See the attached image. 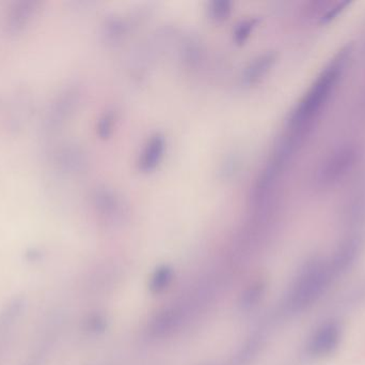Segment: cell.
I'll return each instance as SVG.
<instances>
[{"label":"cell","instance_id":"cell-1","mask_svg":"<svg viewBox=\"0 0 365 365\" xmlns=\"http://www.w3.org/2000/svg\"><path fill=\"white\" fill-rule=\"evenodd\" d=\"M351 49L349 46L341 49L334 59L325 66L317 81L311 86L304 98L300 102L299 106L296 109L293 116V126L295 129V135L302 136L307 132L314 118L317 117L324 105L327 103L328 99L331 96L334 87L338 84L339 79L342 75L349 60ZM295 136V137H296Z\"/></svg>","mask_w":365,"mask_h":365},{"label":"cell","instance_id":"cell-2","mask_svg":"<svg viewBox=\"0 0 365 365\" xmlns=\"http://www.w3.org/2000/svg\"><path fill=\"white\" fill-rule=\"evenodd\" d=\"M338 279L329 259H313L306 264L296 279L289 297L287 308L289 312L299 313L315 304L330 285Z\"/></svg>","mask_w":365,"mask_h":365},{"label":"cell","instance_id":"cell-3","mask_svg":"<svg viewBox=\"0 0 365 365\" xmlns=\"http://www.w3.org/2000/svg\"><path fill=\"white\" fill-rule=\"evenodd\" d=\"M359 156V148L354 144H345L336 148L319 167L317 184L325 188L338 184L353 171Z\"/></svg>","mask_w":365,"mask_h":365},{"label":"cell","instance_id":"cell-4","mask_svg":"<svg viewBox=\"0 0 365 365\" xmlns=\"http://www.w3.org/2000/svg\"><path fill=\"white\" fill-rule=\"evenodd\" d=\"M342 339V326L340 321L330 319L322 324L311 336L308 343L309 355L324 358L336 351Z\"/></svg>","mask_w":365,"mask_h":365},{"label":"cell","instance_id":"cell-5","mask_svg":"<svg viewBox=\"0 0 365 365\" xmlns=\"http://www.w3.org/2000/svg\"><path fill=\"white\" fill-rule=\"evenodd\" d=\"M361 240L357 237L347 238L339 246L329 259L338 278L353 267L361 253Z\"/></svg>","mask_w":365,"mask_h":365},{"label":"cell","instance_id":"cell-6","mask_svg":"<svg viewBox=\"0 0 365 365\" xmlns=\"http://www.w3.org/2000/svg\"><path fill=\"white\" fill-rule=\"evenodd\" d=\"M163 149H164L163 139L155 137V139H152L151 143L148 145L147 149H145L143 160H141L143 169H152V167L155 166L156 163L162 156Z\"/></svg>","mask_w":365,"mask_h":365},{"label":"cell","instance_id":"cell-7","mask_svg":"<svg viewBox=\"0 0 365 365\" xmlns=\"http://www.w3.org/2000/svg\"><path fill=\"white\" fill-rule=\"evenodd\" d=\"M173 280V272L168 267H162L154 274L151 281V289L155 293L164 291Z\"/></svg>","mask_w":365,"mask_h":365},{"label":"cell","instance_id":"cell-8","mask_svg":"<svg viewBox=\"0 0 365 365\" xmlns=\"http://www.w3.org/2000/svg\"><path fill=\"white\" fill-rule=\"evenodd\" d=\"M349 4H351L349 1H340L338 4H334V6H330L327 11H326L325 14L319 19V24L321 25H325V24H329L330 21H334L341 12L345 10Z\"/></svg>","mask_w":365,"mask_h":365},{"label":"cell","instance_id":"cell-9","mask_svg":"<svg viewBox=\"0 0 365 365\" xmlns=\"http://www.w3.org/2000/svg\"><path fill=\"white\" fill-rule=\"evenodd\" d=\"M212 14L216 19H225L230 12V4L227 1H216L212 4Z\"/></svg>","mask_w":365,"mask_h":365}]
</instances>
